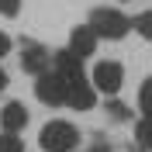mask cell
I'll list each match as a JSON object with an SVG mask.
<instances>
[{
	"mask_svg": "<svg viewBox=\"0 0 152 152\" xmlns=\"http://www.w3.org/2000/svg\"><path fill=\"white\" fill-rule=\"evenodd\" d=\"M4 86H7V73H4V69H0V90H4Z\"/></svg>",
	"mask_w": 152,
	"mask_h": 152,
	"instance_id": "cell-15",
	"label": "cell"
},
{
	"mask_svg": "<svg viewBox=\"0 0 152 152\" xmlns=\"http://www.w3.org/2000/svg\"><path fill=\"white\" fill-rule=\"evenodd\" d=\"M135 31H138L142 38H149V42H152V10H145L142 18L135 21Z\"/></svg>",
	"mask_w": 152,
	"mask_h": 152,
	"instance_id": "cell-11",
	"label": "cell"
},
{
	"mask_svg": "<svg viewBox=\"0 0 152 152\" xmlns=\"http://www.w3.org/2000/svg\"><path fill=\"white\" fill-rule=\"evenodd\" d=\"M90 28L97 31V38H124L128 35V28H132V21L124 18V14H118V10H94V18H90Z\"/></svg>",
	"mask_w": 152,
	"mask_h": 152,
	"instance_id": "cell-3",
	"label": "cell"
},
{
	"mask_svg": "<svg viewBox=\"0 0 152 152\" xmlns=\"http://www.w3.org/2000/svg\"><path fill=\"white\" fill-rule=\"evenodd\" d=\"M35 94H38V100H42V104H48V107L66 104V86H62V76H59V73H48V69H42V73H38Z\"/></svg>",
	"mask_w": 152,
	"mask_h": 152,
	"instance_id": "cell-4",
	"label": "cell"
},
{
	"mask_svg": "<svg viewBox=\"0 0 152 152\" xmlns=\"http://www.w3.org/2000/svg\"><path fill=\"white\" fill-rule=\"evenodd\" d=\"M21 66L28 69V73H42V69H48V52L45 48H38V45H31V48H24L21 52Z\"/></svg>",
	"mask_w": 152,
	"mask_h": 152,
	"instance_id": "cell-8",
	"label": "cell"
},
{
	"mask_svg": "<svg viewBox=\"0 0 152 152\" xmlns=\"http://www.w3.org/2000/svg\"><path fill=\"white\" fill-rule=\"evenodd\" d=\"M0 124H4V132H21V128L28 124V107L18 104V100H10L4 111H0Z\"/></svg>",
	"mask_w": 152,
	"mask_h": 152,
	"instance_id": "cell-7",
	"label": "cell"
},
{
	"mask_svg": "<svg viewBox=\"0 0 152 152\" xmlns=\"http://www.w3.org/2000/svg\"><path fill=\"white\" fill-rule=\"evenodd\" d=\"M7 52H10V38H7V35H4V31H0V59L7 56Z\"/></svg>",
	"mask_w": 152,
	"mask_h": 152,
	"instance_id": "cell-14",
	"label": "cell"
},
{
	"mask_svg": "<svg viewBox=\"0 0 152 152\" xmlns=\"http://www.w3.org/2000/svg\"><path fill=\"white\" fill-rule=\"evenodd\" d=\"M135 138H138V145H142V149H152V118H149V114L135 124Z\"/></svg>",
	"mask_w": 152,
	"mask_h": 152,
	"instance_id": "cell-9",
	"label": "cell"
},
{
	"mask_svg": "<svg viewBox=\"0 0 152 152\" xmlns=\"http://www.w3.org/2000/svg\"><path fill=\"white\" fill-rule=\"evenodd\" d=\"M94 48H97V31L90 28V24H83V28H73V35H69V52H73L76 59L94 56Z\"/></svg>",
	"mask_w": 152,
	"mask_h": 152,
	"instance_id": "cell-6",
	"label": "cell"
},
{
	"mask_svg": "<svg viewBox=\"0 0 152 152\" xmlns=\"http://www.w3.org/2000/svg\"><path fill=\"white\" fill-rule=\"evenodd\" d=\"M38 142H42L45 152H73L80 145V132L69 121H48L38 135Z\"/></svg>",
	"mask_w": 152,
	"mask_h": 152,
	"instance_id": "cell-2",
	"label": "cell"
},
{
	"mask_svg": "<svg viewBox=\"0 0 152 152\" xmlns=\"http://www.w3.org/2000/svg\"><path fill=\"white\" fill-rule=\"evenodd\" d=\"M56 62H59L56 73L62 76V86H66V104L76 107V111H90L94 107V83H86L83 69H80V59L73 52H62Z\"/></svg>",
	"mask_w": 152,
	"mask_h": 152,
	"instance_id": "cell-1",
	"label": "cell"
},
{
	"mask_svg": "<svg viewBox=\"0 0 152 152\" xmlns=\"http://www.w3.org/2000/svg\"><path fill=\"white\" fill-rule=\"evenodd\" d=\"M0 152H24L18 132H4V135H0Z\"/></svg>",
	"mask_w": 152,
	"mask_h": 152,
	"instance_id": "cell-10",
	"label": "cell"
},
{
	"mask_svg": "<svg viewBox=\"0 0 152 152\" xmlns=\"http://www.w3.org/2000/svg\"><path fill=\"white\" fill-rule=\"evenodd\" d=\"M138 104H142V111L152 118V80H145L142 83V94H138Z\"/></svg>",
	"mask_w": 152,
	"mask_h": 152,
	"instance_id": "cell-12",
	"label": "cell"
},
{
	"mask_svg": "<svg viewBox=\"0 0 152 152\" xmlns=\"http://www.w3.org/2000/svg\"><path fill=\"white\" fill-rule=\"evenodd\" d=\"M18 10H21V0H0V14L4 18H14Z\"/></svg>",
	"mask_w": 152,
	"mask_h": 152,
	"instance_id": "cell-13",
	"label": "cell"
},
{
	"mask_svg": "<svg viewBox=\"0 0 152 152\" xmlns=\"http://www.w3.org/2000/svg\"><path fill=\"white\" fill-rule=\"evenodd\" d=\"M94 152H104V149H94Z\"/></svg>",
	"mask_w": 152,
	"mask_h": 152,
	"instance_id": "cell-16",
	"label": "cell"
},
{
	"mask_svg": "<svg viewBox=\"0 0 152 152\" xmlns=\"http://www.w3.org/2000/svg\"><path fill=\"white\" fill-rule=\"evenodd\" d=\"M124 83V69L118 66V62H97L94 66V90H100V94H118Z\"/></svg>",
	"mask_w": 152,
	"mask_h": 152,
	"instance_id": "cell-5",
	"label": "cell"
}]
</instances>
